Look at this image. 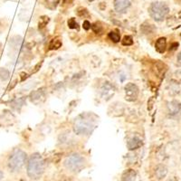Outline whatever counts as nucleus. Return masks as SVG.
Instances as JSON below:
<instances>
[{"instance_id":"1","label":"nucleus","mask_w":181,"mask_h":181,"mask_svg":"<svg viewBox=\"0 0 181 181\" xmlns=\"http://www.w3.org/2000/svg\"><path fill=\"white\" fill-rule=\"evenodd\" d=\"M98 117L90 112H84L77 116L73 122V131L78 135H90L97 125Z\"/></svg>"},{"instance_id":"2","label":"nucleus","mask_w":181,"mask_h":181,"mask_svg":"<svg viewBox=\"0 0 181 181\" xmlns=\"http://www.w3.org/2000/svg\"><path fill=\"white\" fill-rule=\"evenodd\" d=\"M45 168V164L43 157L39 153H34L29 158L26 167L27 175L32 179H38L40 178Z\"/></svg>"},{"instance_id":"3","label":"nucleus","mask_w":181,"mask_h":181,"mask_svg":"<svg viewBox=\"0 0 181 181\" xmlns=\"http://www.w3.org/2000/svg\"><path fill=\"white\" fill-rule=\"evenodd\" d=\"M26 153L22 149H16L8 159V168L13 172L19 171L26 161Z\"/></svg>"},{"instance_id":"4","label":"nucleus","mask_w":181,"mask_h":181,"mask_svg":"<svg viewBox=\"0 0 181 181\" xmlns=\"http://www.w3.org/2000/svg\"><path fill=\"white\" fill-rule=\"evenodd\" d=\"M169 12L168 7L162 2H154L148 7L149 16L158 22L163 21Z\"/></svg>"},{"instance_id":"5","label":"nucleus","mask_w":181,"mask_h":181,"mask_svg":"<svg viewBox=\"0 0 181 181\" xmlns=\"http://www.w3.org/2000/svg\"><path fill=\"white\" fill-rule=\"evenodd\" d=\"M84 164H85V160L84 159L79 155V154H72L70 155L69 157H67L64 162V165L65 167L72 171V172H78L80 171L83 167H84Z\"/></svg>"},{"instance_id":"6","label":"nucleus","mask_w":181,"mask_h":181,"mask_svg":"<svg viewBox=\"0 0 181 181\" xmlns=\"http://www.w3.org/2000/svg\"><path fill=\"white\" fill-rule=\"evenodd\" d=\"M125 90V98L129 102H134L138 98L139 95V88L136 84L132 82H129L124 87Z\"/></svg>"},{"instance_id":"7","label":"nucleus","mask_w":181,"mask_h":181,"mask_svg":"<svg viewBox=\"0 0 181 181\" xmlns=\"http://www.w3.org/2000/svg\"><path fill=\"white\" fill-rule=\"evenodd\" d=\"M130 6V0H114V8L117 12H125V10H127Z\"/></svg>"},{"instance_id":"8","label":"nucleus","mask_w":181,"mask_h":181,"mask_svg":"<svg viewBox=\"0 0 181 181\" xmlns=\"http://www.w3.org/2000/svg\"><path fill=\"white\" fill-rule=\"evenodd\" d=\"M168 111L170 115H177L181 111V103L178 101H171L167 103Z\"/></svg>"},{"instance_id":"9","label":"nucleus","mask_w":181,"mask_h":181,"mask_svg":"<svg viewBox=\"0 0 181 181\" xmlns=\"http://www.w3.org/2000/svg\"><path fill=\"white\" fill-rule=\"evenodd\" d=\"M143 142L142 140L138 138V137H133L131 138L128 142H127V148L130 149V150H135L139 148H140L142 146Z\"/></svg>"},{"instance_id":"10","label":"nucleus","mask_w":181,"mask_h":181,"mask_svg":"<svg viewBox=\"0 0 181 181\" xmlns=\"http://www.w3.org/2000/svg\"><path fill=\"white\" fill-rule=\"evenodd\" d=\"M155 49L158 53H163L167 49V39L165 37H159L155 43Z\"/></svg>"},{"instance_id":"11","label":"nucleus","mask_w":181,"mask_h":181,"mask_svg":"<svg viewBox=\"0 0 181 181\" xmlns=\"http://www.w3.org/2000/svg\"><path fill=\"white\" fill-rule=\"evenodd\" d=\"M155 175L158 179H163L168 175V168L164 165H159L155 168Z\"/></svg>"},{"instance_id":"12","label":"nucleus","mask_w":181,"mask_h":181,"mask_svg":"<svg viewBox=\"0 0 181 181\" xmlns=\"http://www.w3.org/2000/svg\"><path fill=\"white\" fill-rule=\"evenodd\" d=\"M136 178V172L133 169H127L122 177V181H135Z\"/></svg>"},{"instance_id":"13","label":"nucleus","mask_w":181,"mask_h":181,"mask_svg":"<svg viewBox=\"0 0 181 181\" xmlns=\"http://www.w3.org/2000/svg\"><path fill=\"white\" fill-rule=\"evenodd\" d=\"M111 90L113 92V90H114V87H113L111 83L105 82V83L102 85V94L103 96H107L109 93H111Z\"/></svg>"},{"instance_id":"14","label":"nucleus","mask_w":181,"mask_h":181,"mask_svg":"<svg viewBox=\"0 0 181 181\" xmlns=\"http://www.w3.org/2000/svg\"><path fill=\"white\" fill-rule=\"evenodd\" d=\"M108 37H109L110 40H111L114 43H118V42L120 41V36H119V34H118V33H116L114 31H111L108 34Z\"/></svg>"},{"instance_id":"15","label":"nucleus","mask_w":181,"mask_h":181,"mask_svg":"<svg viewBox=\"0 0 181 181\" xmlns=\"http://www.w3.org/2000/svg\"><path fill=\"white\" fill-rule=\"evenodd\" d=\"M9 71L6 68H1L0 69V79L2 81H7L9 79Z\"/></svg>"},{"instance_id":"16","label":"nucleus","mask_w":181,"mask_h":181,"mask_svg":"<svg viewBox=\"0 0 181 181\" xmlns=\"http://www.w3.org/2000/svg\"><path fill=\"white\" fill-rule=\"evenodd\" d=\"M61 46H62V42L60 41L59 39H53V40H52L51 43H50V45H49V47H50L51 50L58 49V48H60Z\"/></svg>"},{"instance_id":"17","label":"nucleus","mask_w":181,"mask_h":181,"mask_svg":"<svg viewBox=\"0 0 181 181\" xmlns=\"http://www.w3.org/2000/svg\"><path fill=\"white\" fill-rule=\"evenodd\" d=\"M140 28H141L142 32H143L144 34H149V33H151V32L153 31V26H152V24H146V23L143 24Z\"/></svg>"},{"instance_id":"18","label":"nucleus","mask_w":181,"mask_h":181,"mask_svg":"<svg viewBox=\"0 0 181 181\" xmlns=\"http://www.w3.org/2000/svg\"><path fill=\"white\" fill-rule=\"evenodd\" d=\"M122 45H125V46L132 45H133L132 37L130 36H125L123 37V39L122 40Z\"/></svg>"},{"instance_id":"19","label":"nucleus","mask_w":181,"mask_h":181,"mask_svg":"<svg viewBox=\"0 0 181 181\" xmlns=\"http://www.w3.org/2000/svg\"><path fill=\"white\" fill-rule=\"evenodd\" d=\"M49 22V17L48 16H42L41 18H40V21H39V29H42V28H44L46 24H47V23Z\"/></svg>"},{"instance_id":"20","label":"nucleus","mask_w":181,"mask_h":181,"mask_svg":"<svg viewBox=\"0 0 181 181\" xmlns=\"http://www.w3.org/2000/svg\"><path fill=\"white\" fill-rule=\"evenodd\" d=\"M68 27L71 28V29H78V23L76 22V20L73 17V18H70L68 20Z\"/></svg>"},{"instance_id":"21","label":"nucleus","mask_w":181,"mask_h":181,"mask_svg":"<svg viewBox=\"0 0 181 181\" xmlns=\"http://www.w3.org/2000/svg\"><path fill=\"white\" fill-rule=\"evenodd\" d=\"M90 28H93V30L94 31V33H96V34L101 33V32H102V25H100V24H97V23L92 24V27H90Z\"/></svg>"},{"instance_id":"22","label":"nucleus","mask_w":181,"mask_h":181,"mask_svg":"<svg viewBox=\"0 0 181 181\" xmlns=\"http://www.w3.org/2000/svg\"><path fill=\"white\" fill-rule=\"evenodd\" d=\"M76 13H77V15H78L79 16H84L88 15V11H87V9L84 8V7H79V8L77 9Z\"/></svg>"},{"instance_id":"23","label":"nucleus","mask_w":181,"mask_h":181,"mask_svg":"<svg viewBox=\"0 0 181 181\" xmlns=\"http://www.w3.org/2000/svg\"><path fill=\"white\" fill-rule=\"evenodd\" d=\"M40 97H41V93H40L39 92H33V93H31V100H32V101L38 100Z\"/></svg>"},{"instance_id":"24","label":"nucleus","mask_w":181,"mask_h":181,"mask_svg":"<svg viewBox=\"0 0 181 181\" xmlns=\"http://www.w3.org/2000/svg\"><path fill=\"white\" fill-rule=\"evenodd\" d=\"M82 27L84 30H89V29H90V27H92V24H90V23L88 20H85L82 24Z\"/></svg>"},{"instance_id":"25","label":"nucleus","mask_w":181,"mask_h":181,"mask_svg":"<svg viewBox=\"0 0 181 181\" xmlns=\"http://www.w3.org/2000/svg\"><path fill=\"white\" fill-rule=\"evenodd\" d=\"M45 1H46V3H47L48 5H53V7H55L56 5H57L58 2H59V0H45Z\"/></svg>"},{"instance_id":"26","label":"nucleus","mask_w":181,"mask_h":181,"mask_svg":"<svg viewBox=\"0 0 181 181\" xmlns=\"http://www.w3.org/2000/svg\"><path fill=\"white\" fill-rule=\"evenodd\" d=\"M20 76H21V81L24 82L26 78H27V74L25 73H20Z\"/></svg>"},{"instance_id":"27","label":"nucleus","mask_w":181,"mask_h":181,"mask_svg":"<svg viewBox=\"0 0 181 181\" xmlns=\"http://www.w3.org/2000/svg\"><path fill=\"white\" fill-rule=\"evenodd\" d=\"M177 62L179 65H181V52L177 54Z\"/></svg>"},{"instance_id":"28","label":"nucleus","mask_w":181,"mask_h":181,"mask_svg":"<svg viewBox=\"0 0 181 181\" xmlns=\"http://www.w3.org/2000/svg\"><path fill=\"white\" fill-rule=\"evenodd\" d=\"M99 7H100V9H101V10H104V9L106 8V3H104V2H102V3H100V5H99Z\"/></svg>"},{"instance_id":"29","label":"nucleus","mask_w":181,"mask_h":181,"mask_svg":"<svg viewBox=\"0 0 181 181\" xmlns=\"http://www.w3.org/2000/svg\"><path fill=\"white\" fill-rule=\"evenodd\" d=\"M3 177H4V173H3V171L1 170V168H0V181L3 179Z\"/></svg>"},{"instance_id":"30","label":"nucleus","mask_w":181,"mask_h":181,"mask_svg":"<svg viewBox=\"0 0 181 181\" xmlns=\"http://www.w3.org/2000/svg\"><path fill=\"white\" fill-rule=\"evenodd\" d=\"M64 2H65H65H67V3H72L73 0H64Z\"/></svg>"},{"instance_id":"31","label":"nucleus","mask_w":181,"mask_h":181,"mask_svg":"<svg viewBox=\"0 0 181 181\" xmlns=\"http://www.w3.org/2000/svg\"><path fill=\"white\" fill-rule=\"evenodd\" d=\"M177 16H178V17H179V18L181 19V11H179V13L177 14Z\"/></svg>"},{"instance_id":"32","label":"nucleus","mask_w":181,"mask_h":181,"mask_svg":"<svg viewBox=\"0 0 181 181\" xmlns=\"http://www.w3.org/2000/svg\"><path fill=\"white\" fill-rule=\"evenodd\" d=\"M89 1H90V2H93V1H94V0H89Z\"/></svg>"},{"instance_id":"33","label":"nucleus","mask_w":181,"mask_h":181,"mask_svg":"<svg viewBox=\"0 0 181 181\" xmlns=\"http://www.w3.org/2000/svg\"><path fill=\"white\" fill-rule=\"evenodd\" d=\"M180 161H181V157H180Z\"/></svg>"}]
</instances>
